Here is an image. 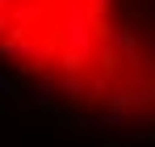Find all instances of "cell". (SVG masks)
Here are the masks:
<instances>
[{"label":"cell","mask_w":155,"mask_h":147,"mask_svg":"<svg viewBox=\"0 0 155 147\" xmlns=\"http://www.w3.org/2000/svg\"><path fill=\"white\" fill-rule=\"evenodd\" d=\"M0 55L51 80H88L92 93H109V0H0Z\"/></svg>","instance_id":"1"}]
</instances>
